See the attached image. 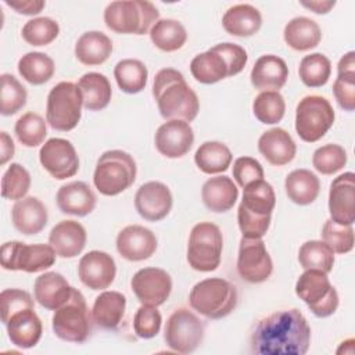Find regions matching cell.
<instances>
[{
    "mask_svg": "<svg viewBox=\"0 0 355 355\" xmlns=\"http://www.w3.org/2000/svg\"><path fill=\"white\" fill-rule=\"evenodd\" d=\"M250 343L258 355H304L309 349L311 327L300 309H279L255 324Z\"/></svg>",
    "mask_w": 355,
    "mask_h": 355,
    "instance_id": "obj_1",
    "label": "cell"
},
{
    "mask_svg": "<svg viewBox=\"0 0 355 355\" xmlns=\"http://www.w3.org/2000/svg\"><path fill=\"white\" fill-rule=\"evenodd\" d=\"M153 96L162 118L191 122L200 111L196 92L189 86L182 72L175 68L159 69L153 82Z\"/></svg>",
    "mask_w": 355,
    "mask_h": 355,
    "instance_id": "obj_2",
    "label": "cell"
},
{
    "mask_svg": "<svg viewBox=\"0 0 355 355\" xmlns=\"http://www.w3.org/2000/svg\"><path fill=\"white\" fill-rule=\"evenodd\" d=\"M276 194L270 183L263 179L243 187V200L237 208V223L243 237L262 239L272 219Z\"/></svg>",
    "mask_w": 355,
    "mask_h": 355,
    "instance_id": "obj_3",
    "label": "cell"
},
{
    "mask_svg": "<svg viewBox=\"0 0 355 355\" xmlns=\"http://www.w3.org/2000/svg\"><path fill=\"white\" fill-rule=\"evenodd\" d=\"M247 61V51L241 46L225 42L197 54L190 62V72L197 82L214 85L225 78L240 73Z\"/></svg>",
    "mask_w": 355,
    "mask_h": 355,
    "instance_id": "obj_4",
    "label": "cell"
},
{
    "mask_svg": "<svg viewBox=\"0 0 355 355\" xmlns=\"http://www.w3.org/2000/svg\"><path fill=\"white\" fill-rule=\"evenodd\" d=\"M158 19V8L147 0H116L104 10V22L115 33L146 35Z\"/></svg>",
    "mask_w": 355,
    "mask_h": 355,
    "instance_id": "obj_5",
    "label": "cell"
},
{
    "mask_svg": "<svg viewBox=\"0 0 355 355\" xmlns=\"http://www.w3.org/2000/svg\"><path fill=\"white\" fill-rule=\"evenodd\" d=\"M237 288L222 277H209L196 283L189 294L191 309L208 319H222L237 305Z\"/></svg>",
    "mask_w": 355,
    "mask_h": 355,
    "instance_id": "obj_6",
    "label": "cell"
},
{
    "mask_svg": "<svg viewBox=\"0 0 355 355\" xmlns=\"http://www.w3.org/2000/svg\"><path fill=\"white\" fill-rule=\"evenodd\" d=\"M137 166L133 157L122 150L103 153L96 164L93 183L103 196H118L136 180Z\"/></svg>",
    "mask_w": 355,
    "mask_h": 355,
    "instance_id": "obj_7",
    "label": "cell"
},
{
    "mask_svg": "<svg viewBox=\"0 0 355 355\" xmlns=\"http://www.w3.org/2000/svg\"><path fill=\"white\" fill-rule=\"evenodd\" d=\"M92 320L93 318L83 294L72 287L67 302L54 311L51 326L60 340L82 344L92 333Z\"/></svg>",
    "mask_w": 355,
    "mask_h": 355,
    "instance_id": "obj_8",
    "label": "cell"
},
{
    "mask_svg": "<svg viewBox=\"0 0 355 355\" xmlns=\"http://www.w3.org/2000/svg\"><path fill=\"white\" fill-rule=\"evenodd\" d=\"M83 97L73 82H60L51 87L46 104V121L54 130L75 129L82 116Z\"/></svg>",
    "mask_w": 355,
    "mask_h": 355,
    "instance_id": "obj_9",
    "label": "cell"
},
{
    "mask_svg": "<svg viewBox=\"0 0 355 355\" xmlns=\"http://www.w3.org/2000/svg\"><path fill=\"white\" fill-rule=\"evenodd\" d=\"M223 236L212 222H200L193 226L187 243V262L197 272H212L220 263Z\"/></svg>",
    "mask_w": 355,
    "mask_h": 355,
    "instance_id": "obj_10",
    "label": "cell"
},
{
    "mask_svg": "<svg viewBox=\"0 0 355 355\" xmlns=\"http://www.w3.org/2000/svg\"><path fill=\"white\" fill-rule=\"evenodd\" d=\"M334 118V110L326 97L305 96L295 108V132L301 140L315 143L333 126Z\"/></svg>",
    "mask_w": 355,
    "mask_h": 355,
    "instance_id": "obj_11",
    "label": "cell"
},
{
    "mask_svg": "<svg viewBox=\"0 0 355 355\" xmlns=\"http://www.w3.org/2000/svg\"><path fill=\"white\" fill-rule=\"evenodd\" d=\"M295 294L316 318H327L338 308V293L330 283L327 273L305 269L295 283Z\"/></svg>",
    "mask_w": 355,
    "mask_h": 355,
    "instance_id": "obj_12",
    "label": "cell"
},
{
    "mask_svg": "<svg viewBox=\"0 0 355 355\" xmlns=\"http://www.w3.org/2000/svg\"><path fill=\"white\" fill-rule=\"evenodd\" d=\"M55 251L50 244H26L7 241L0 248V262L6 270H22L36 273L51 268L55 262Z\"/></svg>",
    "mask_w": 355,
    "mask_h": 355,
    "instance_id": "obj_13",
    "label": "cell"
},
{
    "mask_svg": "<svg viewBox=\"0 0 355 355\" xmlns=\"http://www.w3.org/2000/svg\"><path fill=\"white\" fill-rule=\"evenodd\" d=\"M205 326L202 320L187 308L175 309L164 329L166 345L179 354L194 352L202 343Z\"/></svg>",
    "mask_w": 355,
    "mask_h": 355,
    "instance_id": "obj_14",
    "label": "cell"
},
{
    "mask_svg": "<svg viewBox=\"0 0 355 355\" xmlns=\"http://www.w3.org/2000/svg\"><path fill=\"white\" fill-rule=\"evenodd\" d=\"M239 276L252 284L268 280L273 272V262L262 239L241 237L237 255Z\"/></svg>",
    "mask_w": 355,
    "mask_h": 355,
    "instance_id": "obj_15",
    "label": "cell"
},
{
    "mask_svg": "<svg viewBox=\"0 0 355 355\" xmlns=\"http://www.w3.org/2000/svg\"><path fill=\"white\" fill-rule=\"evenodd\" d=\"M39 161L57 180L72 178L79 171V157L73 144L61 137H51L40 147Z\"/></svg>",
    "mask_w": 355,
    "mask_h": 355,
    "instance_id": "obj_16",
    "label": "cell"
},
{
    "mask_svg": "<svg viewBox=\"0 0 355 355\" xmlns=\"http://www.w3.org/2000/svg\"><path fill=\"white\" fill-rule=\"evenodd\" d=\"M132 291L140 304L144 305H162L171 295L172 277L161 268H143L139 269L130 280Z\"/></svg>",
    "mask_w": 355,
    "mask_h": 355,
    "instance_id": "obj_17",
    "label": "cell"
},
{
    "mask_svg": "<svg viewBox=\"0 0 355 355\" xmlns=\"http://www.w3.org/2000/svg\"><path fill=\"white\" fill-rule=\"evenodd\" d=\"M172 193L162 182L151 180L143 183L135 196V208L137 214L148 222H158L166 218L172 209Z\"/></svg>",
    "mask_w": 355,
    "mask_h": 355,
    "instance_id": "obj_18",
    "label": "cell"
},
{
    "mask_svg": "<svg viewBox=\"0 0 355 355\" xmlns=\"http://www.w3.org/2000/svg\"><path fill=\"white\" fill-rule=\"evenodd\" d=\"M330 219L338 225L349 226L355 222V175L344 172L330 184L329 190Z\"/></svg>",
    "mask_w": 355,
    "mask_h": 355,
    "instance_id": "obj_19",
    "label": "cell"
},
{
    "mask_svg": "<svg viewBox=\"0 0 355 355\" xmlns=\"http://www.w3.org/2000/svg\"><path fill=\"white\" fill-rule=\"evenodd\" d=\"M154 143L161 155L180 158L190 151L194 143V132L189 122L171 119L157 129Z\"/></svg>",
    "mask_w": 355,
    "mask_h": 355,
    "instance_id": "obj_20",
    "label": "cell"
},
{
    "mask_svg": "<svg viewBox=\"0 0 355 355\" xmlns=\"http://www.w3.org/2000/svg\"><path fill=\"white\" fill-rule=\"evenodd\" d=\"M116 275V265L114 258L98 250L85 254L78 265V276L80 282L92 290L108 288Z\"/></svg>",
    "mask_w": 355,
    "mask_h": 355,
    "instance_id": "obj_21",
    "label": "cell"
},
{
    "mask_svg": "<svg viewBox=\"0 0 355 355\" xmlns=\"http://www.w3.org/2000/svg\"><path fill=\"white\" fill-rule=\"evenodd\" d=\"M115 244L122 258L139 262L148 259L155 252L158 241L150 229L141 225H129L118 233Z\"/></svg>",
    "mask_w": 355,
    "mask_h": 355,
    "instance_id": "obj_22",
    "label": "cell"
},
{
    "mask_svg": "<svg viewBox=\"0 0 355 355\" xmlns=\"http://www.w3.org/2000/svg\"><path fill=\"white\" fill-rule=\"evenodd\" d=\"M4 326L11 344L22 349L35 347L42 338L43 324L35 312V308H26L15 312Z\"/></svg>",
    "mask_w": 355,
    "mask_h": 355,
    "instance_id": "obj_23",
    "label": "cell"
},
{
    "mask_svg": "<svg viewBox=\"0 0 355 355\" xmlns=\"http://www.w3.org/2000/svg\"><path fill=\"white\" fill-rule=\"evenodd\" d=\"M288 78V67L286 61L275 54L261 55L250 73L252 86L261 92H279Z\"/></svg>",
    "mask_w": 355,
    "mask_h": 355,
    "instance_id": "obj_24",
    "label": "cell"
},
{
    "mask_svg": "<svg viewBox=\"0 0 355 355\" xmlns=\"http://www.w3.org/2000/svg\"><path fill=\"white\" fill-rule=\"evenodd\" d=\"M86 229L76 220L58 222L49 234V244L61 258L78 257L86 245Z\"/></svg>",
    "mask_w": 355,
    "mask_h": 355,
    "instance_id": "obj_25",
    "label": "cell"
},
{
    "mask_svg": "<svg viewBox=\"0 0 355 355\" xmlns=\"http://www.w3.org/2000/svg\"><path fill=\"white\" fill-rule=\"evenodd\" d=\"M57 207L62 214L86 216L96 208V194L85 182L75 180L62 184L55 196Z\"/></svg>",
    "mask_w": 355,
    "mask_h": 355,
    "instance_id": "obj_26",
    "label": "cell"
},
{
    "mask_svg": "<svg viewBox=\"0 0 355 355\" xmlns=\"http://www.w3.org/2000/svg\"><path fill=\"white\" fill-rule=\"evenodd\" d=\"M47 208L37 197H24L11 208V220L14 227L25 234L32 236L40 233L47 225Z\"/></svg>",
    "mask_w": 355,
    "mask_h": 355,
    "instance_id": "obj_27",
    "label": "cell"
},
{
    "mask_svg": "<svg viewBox=\"0 0 355 355\" xmlns=\"http://www.w3.org/2000/svg\"><path fill=\"white\" fill-rule=\"evenodd\" d=\"M258 151L270 165L283 166L294 159L297 146L287 130L272 128L258 139Z\"/></svg>",
    "mask_w": 355,
    "mask_h": 355,
    "instance_id": "obj_28",
    "label": "cell"
},
{
    "mask_svg": "<svg viewBox=\"0 0 355 355\" xmlns=\"http://www.w3.org/2000/svg\"><path fill=\"white\" fill-rule=\"evenodd\" d=\"M72 286L58 272H44L36 277L33 284L35 300L49 311L58 309L69 298Z\"/></svg>",
    "mask_w": 355,
    "mask_h": 355,
    "instance_id": "obj_29",
    "label": "cell"
},
{
    "mask_svg": "<svg viewBox=\"0 0 355 355\" xmlns=\"http://www.w3.org/2000/svg\"><path fill=\"white\" fill-rule=\"evenodd\" d=\"M204 205L216 214L227 212L239 198V189L229 176L209 178L201 189Z\"/></svg>",
    "mask_w": 355,
    "mask_h": 355,
    "instance_id": "obj_30",
    "label": "cell"
},
{
    "mask_svg": "<svg viewBox=\"0 0 355 355\" xmlns=\"http://www.w3.org/2000/svg\"><path fill=\"white\" fill-rule=\"evenodd\" d=\"M222 26L232 36L248 37L261 29L262 15L251 4H236L225 11Z\"/></svg>",
    "mask_w": 355,
    "mask_h": 355,
    "instance_id": "obj_31",
    "label": "cell"
},
{
    "mask_svg": "<svg viewBox=\"0 0 355 355\" xmlns=\"http://www.w3.org/2000/svg\"><path fill=\"white\" fill-rule=\"evenodd\" d=\"M126 308V297L119 291H103L96 297L92 318L93 322L104 329V330H115L123 315Z\"/></svg>",
    "mask_w": 355,
    "mask_h": 355,
    "instance_id": "obj_32",
    "label": "cell"
},
{
    "mask_svg": "<svg viewBox=\"0 0 355 355\" xmlns=\"http://www.w3.org/2000/svg\"><path fill=\"white\" fill-rule=\"evenodd\" d=\"M112 53V40L100 31H89L80 35L75 43V57L83 65H100Z\"/></svg>",
    "mask_w": 355,
    "mask_h": 355,
    "instance_id": "obj_33",
    "label": "cell"
},
{
    "mask_svg": "<svg viewBox=\"0 0 355 355\" xmlns=\"http://www.w3.org/2000/svg\"><path fill=\"white\" fill-rule=\"evenodd\" d=\"M283 37L286 44L293 50L308 51L320 43L322 31L313 19L308 17H295L286 24Z\"/></svg>",
    "mask_w": 355,
    "mask_h": 355,
    "instance_id": "obj_34",
    "label": "cell"
},
{
    "mask_svg": "<svg viewBox=\"0 0 355 355\" xmlns=\"http://www.w3.org/2000/svg\"><path fill=\"white\" fill-rule=\"evenodd\" d=\"M333 94L344 111L351 112L355 110V51H348L340 58Z\"/></svg>",
    "mask_w": 355,
    "mask_h": 355,
    "instance_id": "obj_35",
    "label": "cell"
},
{
    "mask_svg": "<svg viewBox=\"0 0 355 355\" xmlns=\"http://www.w3.org/2000/svg\"><path fill=\"white\" fill-rule=\"evenodd\" d=\"M284 189L288 200L294 204L308 205L318 198L320 180L309 169H294L286 176Z\"/></svg>",
    "mask_w": 355,
    "mask_h": 355,
    "instance_id": "obj_36",
    "label": "cell"
},
{
    "mask_svg": "<svg viewBox=\"0 0 355 355\" xmlns=\"http://www.w3.org/2000/svg\"><path fill=\"white\" fill-rule=\"evenodd\" d=\"M83 97V107L89 111L104 110L112 96V89L108 78L100 72H87L78 80Z\"/></svg>",
    "mask_w": 355,
    "mask_h": 355,
    "instance_id": "obj_37",
    "label": "cell"
},
{
    "mask_svg": "<svg viewBox=\"0 0 355 355\" xmlns=\"http://www.w3.org/2000/svg\"><path fill=\"white\" fill-rule=\"evenodd\" d=\"M232 159V151L220 141H204L194 154L197 168L207 175L225 172L230 166Z\"/></svg>",
    "mask_w": 355,
    "mask_h": 355,
    "instance_id": "obj_38",
    "label": "cell"
},
{
    "mask_svg": "<svg viewBox=\"0 0 355 355\" xmlns=\"http://www.w3.org/2000/svg\"><path fill=\"white\" fill-rule=\"evenodd\" d=\"M19 75L31 85L40 86L49 82L54 72L55 65L51 57L40 51H31L18 60Z\"/></svg>",
    "mask_w": 355,
    "mask_h": 355,
    "instance_id": "obj_39",
    "label": "cell"
},
{
    "mask_svg": "<svg viewBox=\"0 0 355 355\" xmlns=\"http://www.w3.org/2000/svg\"><path fill=\"white\" fill-rule=\"evenodd\" d=\"M114 78L123 93L136 94L146 87L148 71L140 60L125 58L116 62L114 68Z\"/></svg>",
    "mask_w": 355,
    "mask_h": 355,
    "instance_id": "obj_40",
    "label": "cell"
},
{
    "mask_svg": "<svg viewBox=\"0 0 355 355\" xmlns=\"http://www.w3.org/2000/svg\"><path fill=\"white\" fill-rule=\"evenodd\" d=\"M150 39L153 44L166 53L180 50L186 40L187 32L182 22L176 19H158L150 31Z\"/></svg>",
    "mask_w": 355,
    "mask_h": 355,
    "instance_id": "obj_41",
    "label": "cell"
},
{
    "mask_svg": "<svg viewBox=\"0 0 355 355\" xmlns=\"http://www.w3.org/2000/svg\"><path fill=\"white\" fill-rule=\"evenodd\" d=\"M298 262L304 269H318L329 273L334 265V252L324 241L309 240L300 247Z\"/></svg>",
    "mask_w": 355,
    "mask_h": 355,
    "instance_id": "obj_42",
    "label": "cell"
},
{
    "mask_svg": "<svg viewBox=\"0 0 355 355\" xmlns=\"http://www.w3.org/2000/svg\"><path fill=\"white\" fill-rule=\"evenodd\" d=\"M331 73V62L322 53L305 55L298 67L301 82L308 87H322L327 83Z\"/></svg>",
    "mask_w": 355,
    "mask_h": 355,
    "instance_id": "obj_43",
    "label": "cell"
},
{
    "mask_svg": "<svg viewBox=\"0 0 355 355\" xmlns=\"http://www.w3.org/2000/svg\"><path fill=\"white\" fill-rule=\"evenodd\" d=\"M252 112L255 118L265 125H275L280 122L286 112L284 97L279 92H261L252 103Z\"/></svg>",
    "mask_w": 355,
    "mask_h": 355,
    "instance_id": "obj_44",
    "label": "cell"
},
{
    "mask_svg": "<svg viewBox=\"0 0 355 355\" xmlns=\"http://www.w3.org/2000/svg\"><path fill=\"white\" fill-rule=\"evenodd\" d=\"M47 121L36 112H26L18 118L14 126L18 141L25 147L42 144L47 136Z\"/></svg>",
    "mask_w": 355,
    "mask_h": 355,
    "instance_id": "obj_45",
    "label": "cell"
},
{
    "mask_svg": "<svg viewBox=\"0 0 355 355\" xmlns=\"http://www.w3.org/2000/svg\"><path fill=\"white\" fill-rule=\"evenodd\" d=\"M1 104L0 112L4 116H10L22 110L26 104L28 93L25 86L11 73H1Z\"/></svg>",
    "mask_w": 355,
    "mask_h": 355,
    "instance_id": "obj_46",
    "label": "cell"
},
{
    "mask_svg": "<svg viewBox=\"0 0 355 355\" xmlns=\"http://www.w3.org/2000/svg\"><path fill=\"white\" fill-rule=\"evenodd\" d=\"M22 39L31 46H47L54 42L60 33V25L50 17H37L29 19L22 26Z\"/></svg>",
    "mask_w": 355,
    "mask_h": 355,
    "instance_id": "obj_47",
    "label": "cell"
},
{
    "mask_svg": "<svg viewBox=\"0 0 355 355\" xmlns=\"http://www.w3.org/2000/svg\"><path fill=\"white\" fill-rule=\"evenodd\" d=\"M31 189V175L18 162H12L1 178V196L7 200H21Z\"/></svg>",
    "mask_w": 355,
    "mask_h": 355,
    "instance_id": "obj_48",
    "label": "cell"
},
{
    "mask_svg": "<svg viewBox=\"0 0 355 355\" xmlns=\"http://www.w3.org/2000/svg\"><path fill=\"white\" fill-rule=\"evenodd\" d=\"M347 159L348 155L344 147L330 143L315 150L312 165L322 175H333L345 166Z\"/></svg>",
    "mask_w": 355,
    "mask_h": 355,
    "instance_id": "obj_49",
    "label": "cell"
},
{
    "mask_svg": "<svg viewBox=\"0 0 355 355\" xmlns=\"http://www.w3.org/2000/svg\"><path fill=\"white\" fill-rule=\"evenodd\" d=\"M322 240L337 254H347L354 248V227L327 219L322 227Z\"/></svg>",
    "mask_w": 355,
    "mask_h": 355,
    "instance_id": "obj_50",
    "label": "cell"
},
{
    "mask_svg": "<svg viewBox=\"0 0 355 355\" xmlns=\"http://www.w3.org/2000/svg\"><path fill=\"white\" fill-rule=\"evenodd\" d=\"M161 323L162 316L157 306L141 304L133 318V330L137 337L148 340L159 333Z\"/></svg>",
    "mask_w": 355,
    "mask_h": 355,
    "instance_id": "obj_51",
    "label": "cell"
},
{
    "mask_svg": "<svg viewBox=\"0 0 355 355\" xmlns=\"http://www.w3.org/2000/svg\"><path fill=\"white\" fill-rule=\"evenodd\" d=\"M0 304H1V322L6 324L11 315H14L18 311L26 309V308H35V302L31 297V294L25 290L19 288H6L0 294Z\"/></svg>",
    "mask_w": 355,
    "mask_h": 355,
    "instance_id": "obj_52",
    "label": "cell"
},
{
    "mask_svg": "<svg viewBox=\"0 0 355 355\" xmlns=\"http://www.w3.org/2000/svg\"><path fill=\"white\" fill-rule=\"evenodd\" d=\"M233 178L240 187L263 179V168L258 159L252 157H239L233 162Z\"/></svg>",
    "mask_w": 355,
    "mask_h": 355,
    "instance_id": "obj_53",
    "label": "cell"
},
{
    "mask_svg": "<svg viewBox=\"0 0 355 355\" xmlns=\"http://www.w3.org/2000/svg\"><path fill=\"white\" fill-rule=\"evenodd\" d=\"M4 3L22 15H36L46 6V1L43 0H6Z\"/></svg>",
    "mask_w": 355,
    "mask_h": 355,
    "instance_id": "obj_54",
    "label": "cell"
},
{
    "mask_svg": "<svg viewBox=\"0 0 355 355\" xmlns=\"http://www.w3.org/2000/svg\"><path fill=\"white\" fill-rule=\"evenodd\" d=\"M15 153V144L7 132L0 133V164H7Z\"/></svg>",
    "mask_w": 355,
    "mask_h": 355,
    "instance_id": "obj_55",
    "label": "cell"
},
{
    "mask_svg": "<svg viewBox=\"0 0 355 355\" xmlns=\"http://www.w3.org/2000/svg\"><path fill=\"white\" fill-rule=\"evenodd\" d=\"M301 6L313 11L315 14H327L336 6V1H301Z\"/></svg>",
    "mask_w": 355,
    "mask_h": 355,
    "instance_id": "obj_56",
    "label": "cell"
},
{
    "mask_svg": "<svg viewBox=\"0 0 355 355\" xmlns=\"http://www.w3.org/2000/svg\"><path fill=\"white\" fill-rule=\"evenodd\" d=\"M337 354H349V355H354L355 352V340L354 338H348L345 341H343L340 344V347L337 348L336 351Z\"/></svg>",
    "mask_w": 355,
    "mask_h": 355,
    "instance_id": "obj_57",
    "label": "cell"
}]
</instances>
